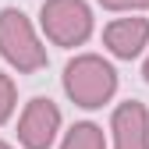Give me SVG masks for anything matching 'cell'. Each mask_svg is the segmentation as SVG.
<instances>
[{"mask_svg": "<svg viewBox=\"0 0 149 149\" xmlns=\"http://www.w3.org/2000/svg\"><path fill=\"white\" fill-rule=\"evenodd\" d=\"M14 107H18V85H14L11 74L0 71V124L14 114Z\"/></svg>", "mask_w": 149, "mask_h": 149, "instance_id": "cell-8", "label": "cell"}, {"mask_svg": "<svg viewBox=\"0 0 149 149\" xmlns=\"http://www.w3.org/2000/svg\"><path fill=\"white\" fill-rule=\"evenodd\" d=\"M103 46L117 61H135L149 46V18H114L103 29Z\"/></svg>", "mask_w": 149, "mask_h": 149, "instance_id": "cell-6", "label": "cell"}, {"mask_svg": "<svg viewBox=\"0 0 149 149\" xmlns=\"http://www.w3.org/2000/svg\"><path fill=\"white\" fill-rule=\"evenodd\" d=\"M57 132H61V107L46 96L29 100L18 117V142L25 149H50Z\"/></svg>", "mask_w": 149, "mask_h": 149, "instance_id": "cell-4", "label": "cell"}, {"mask_svg": "<svg viewBox=\"0 0 149 149\" xmlns=\"http://www.w3.org/2000/svg\"><path fill=\"white\" fill-rule=\"evenodd\" d=\"M39 25L53 46H82L92 36V11L85 0H43Z\"/></svg>", "mask_w": 149, "mask_h": 149, "instance_id": "cell-3", "label": "cell"}, {"mask_svg": "<svg viewBox=\"0 0 149 149\" xmlns=\"http://www.w3.org/2000/svg\"><path fill=\"white\" fill-rule=\"evenodd\" d=\"M64 92L74 107L96 110L110 103V96L117 92V71L110 61L96 57V53H82V57L68 61L64 68Z\"/></svg>", "mask_w": 149, "mask_h": 149, "instance_id": "cell-1", "label": "cell"}, {"mask_svg": "<svg viewBox=\"0 0 149 149\" xmlns=\"http://www.w3.org/2000/svg\"><path fill=\"white\" fill-rule=\"evenodd\" d=\"M107 11H149V0H100Z\"/></svg>", "mask_w": 149, "mask_h": 149, "instance_id": "cell-9", "label": "cell"}, {"mask_svg": "<svg viewBox=\"0 0 149 149\" xmlns=\"http://www.w3.org/2000/svg\"><path fill=\"white\" fill-rule=\"evenodd\" d=\"M110 132H114V149H149V110L139 100L117 103L114 117H110Z\"/></svg>", "mask_w": 149, "mask_h": 149, "instance_id": "cell-5", "label": "cell"}, {"mask_svg": "<svg viewBox=\"0 0 149 149\" xmlns=\"http://www.w3.org/2000/svg\"><path fill=\"white\" fill-rule=\"evenodd\" d=\"M142 78L149 82V57H146V64H142Z\"/></svg>", "mask_w": 149, "mask_h": 149, "instance_id": "cell-10", "label": "cell"}, {"mask_svg": "<svg viewBox=\"0 0 149 149\" xmlns=\"http://www.w3.org/2000/svg\"><path fill=\"white\" fill-rule=\"evenodd\" d=\"M0 57H4L14 71L22 74H36L46 68V46L39 39V32L32 29L29 14L18 7H4L0 11Z\"/></svg>", "mask_w": 149, "mask_h": 149, "instance_id": "cell-2", "label": "cell"}, {"mask_svg": "<svg viewBox=\"0 0 149 149\" xmlns=\"http://www.w3.org/2000/svg\"><path fill=\"white\" fill-rule=\"evenodd\" d=\"M0 149H14V146H7V142H4V139H0Z\"/></svg>", "mask_w": 149, "mask_h": 149, "instance_id": "cell-11", "label": "cell"}, {"mask_svg": "<svg viewBox=\"0 0 149 149\" xmlns=\"http://www.w3.org/2000/svg\"><path fill=\"white\" fill-rule=\"evenodd\" d=\"M61 149H107V135H103L100 124H92V121H78V124H74L71 132L64 135Z\"/></svg>", "mask_w": 149, "mask_h": 149, "instance_id": "cell-7", "label": "cell"}]
</instances>
